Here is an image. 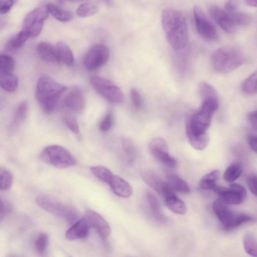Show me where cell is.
<instances>
[{"instance_id":"1","label":"cell","mask_w":257,"mask_h":257,"mask_svg":"<svg viewBox=\"0 0 257 257\" xmlns=\"http://www.w3.org/2000/svg\"><path fill=\"white\" fill-rule=\"evenodd\" d=\"M219 106L217 101H203L199 108L186 119V133L189 143L195 149L203 150L209 143L207 131L214 112Z\"/></svg>"},{"instance_id":"2","label":"cell","mask_w":257,"mask_h":257,"mask_svg":"<svg viewBox=\"0 0 257 257\" xmlns=\"http://www.w3.org/2000/svg\"><path fill=\"white\" fill-rule=\"evenodd\" d=\"M161 23L170 45L176 50L184 49L188 42V31L184 16L175 9H165L162 13Z\"/></svg>"},{"instance_id":"3","label":"cell","mask_w":257,"mask_h":257,"mask_svg":"<svg viewBox=\"0 0 257 257\" xmlns=\"http://www.w3.org/2000/svg\"><path fill=\"white\" fill-rule=\"evenodd\" d=\"M66 89L65 85L48 76H43L39 79L36 86V96L45 112L49 113L54 109Z\"/></svg>"},{"instance_id":"4","label":"cell","mask_w":257,"mask_h":257,"mask_svg":"<svg viewBox=\"0 0 257 257\" xmlns=\"http://www.w3.org/2000/svg\"><path fill=\"white\" fill-rule=\"evenodd\" d=\"M244 62L242 52L233 46H223L214 51L210 57V62L213 69L220 73L231 72Z\"/></svg>"},{"instance_id":"5","label":"cell","mask_w":257,"mask_h":257,"mask_svg":"<svg viewBox=\"0 0 257 257\" xmlns=\"http://www.w3.org/2000/svg\"><path fill=\"white\" fill-rule=\"evenodd\" d=\"M36 201L39 206L47 212L62 217L70 224L79 218V214L73 207L64 204L55 198L46 194L37 196Z\"/></svg>"},{"instance_id":"6","label":"cell","mask_w":257,"mask_h":257,"mask_svg":"<svg viewBox=\"0 0 257 257\" xmlns=\"http://www.w3.org/2000/svg\"><path fill=\"white\" fill-rule=\"evenodd\" d=\"M40 156L44 162L57 168H67L76 164V160L72 154L58 145L46 147L41 152Z\"/></svg>"},{"instance_id":"7","label":"cell","mask_w":257,"mask_h":257,"mask_svg":"<svg viewBox=\"0 0 257 257\" xmlns=\"http://www.w3.org/2000/svg\"><path fill=\"white\" fill-rule=\"evenodd\" d=\"M90 82L97 92L108 101L113 103L123 102L124 97L120 89L109 80L93 75L90 77Z\"/></svg>"},{"instance_id":"8","label":"cell","mask_w":257,"mask_h":257,"mask_svg":"<svg viewBox=\"0 0 257 257\" xmlns=\"http://www.w3.org/2000/svg\"><path fill=\"white\" fill-rule=\"evenodd\" d=\"M212 190L217 194L218 199L226 205L240 204L247 197L246 189L238 183L231 184L229 187L217 184Z\"/></svg>"},{"instance_id":"9","label":"cell","mask_w":257,"mask_h":257,"mask_svg":"<svg viewBox=\"0 0 257 257\" xmlns=\"http://www.w3.org/2000/svg\"><path fill=\"white\" fill-rule=\"evenodd\" d=\"M49 12L46 6L35 9L25 16L23 28L27 31L31 37H36L40 33L44 21L48 17Z\"/></svg>"},{"instance_id":"10","label":"cell","mask_w":257,"mask_h":257,"mask_svg":"<svg viewBox=\"0 0 257 257\" xmlns=\"http://www.w3.org/2000/svg\"><path fill=\"white\" fill-rule=\"evenodd\" d=\"M109 57V51L105 45L95 44L88 50L84 57V67L90 70L96 69L103 65Z\"/></svg>"},{"instance_id":"11","label":"cell","mask_w":257,"mask_h":257,"mask_svg":"<svg viewBox=\"0 0 257 257\" xmlns=\"http://www.w3.org/2000/svg\"><path fill=\"white\" fill-rule=\"evenodd\" d=\"M193 15L196 30L204 39L215 41L217 39V32L203 12L197 6L194 7Z\"/></svg>"},{"instance_id":"12","label":"cell","mask_w":257,"mask_h":257,"mask_svg":"<svg viewBox=\"0 0 257 257\" xmlns=\"http://www.w3.org/2000/svg\"><path fill=\"white\" fill-rule=\"evenodd\" d=\"M149 148L153 156L160 163L168 168L176 167V161L169 153L167 143L163 138H153L149 143Z\"/></svg>"},{"instance_id":"13","label":"cell","mask_w":257,"mask_h":257,"mask_svg":"<svg viewBox=\"0 0 257 257\" xmlns=\"http://www.w3.org/2000/svg\"><path fill=\"white\" fill-rule=\"evenodd\" d=\"M85 217L90 225L95 229L101 238L105 240L111 231L108 223L98 213L91 209L86 210Z\"/></svg>"},{"instance_id":"14","label":"cell","mask_w":257,"mask_h":257,"mask_svg":"<svg viewBox=\"0 0 257 257\" xmlns=\"http://www.w3.org/2000/svg\"><path fill=\"white\" fill-rule=\"evenodd\" d=\"M209 12L215 23L227 33H233L236 27L233 24L229 13L215 5L208 8Z\"/></svg>"},{"instance_id":"15","label":"cell","mask_w":257,"mask_h":257,"mask_svg":"<svg viewBox=\"0 0 257 257\" xmlns=\"http://www.w3.org/2000/svg\"><path fill=\"white\" fill-rule=\"evenodd\" d=\"M63 104L71 111L77 113L82 112L85 107V100L81 89L75 87L70 90L65 95Z\"/></svg>"},{"instance_id":"16","label":"cell","mask_w":257,"mask_h":257,"mask_svg":"<svg viewBox=\"0 0 257 257\" xmlns=\"http://www.w3.org/2000/svg\"><path fill=\"white\" fill-rule=\"evenodd\" d=\"M90 224L84 218H80L65 233V237L70 240L85 238L89 234Z\"/></svg>"},{"instance_id":"17","label":"cell","mask_w":257,"mask_h":257,"mask_svg":"<svg viewBox=\"0 0 257 257\" xmlns=\"http://www.w3.org/2000/svg\"><path fill=\"white\" fill-rule=\"evenodd\" d=\"M108 184L112 192L118 197L127 198L133 194L132 186L118 176L113 175Z\"/></svg>"},{"instance_id":"18","label":"cell","mask_w":257,"mask_h":257,"mask_svg":"<svg viewBox=\"0 0 257 257\" xmlns=\"http://www.w3.org/2000/svg\"><path fill=\"white\" fill-rule=\"evenodd\" d=\"M37 51L43 61L52 64H60L56 46L48 42H42L38 44Z\"/></svg>"},{"instance_id":"19","label":"cell","mask_w":257,"mask_h":257,"mask_svg":"<svg viewBox=\"0 0 257 257\" xmlns=\"http://www.w3.org/2000/svg\"><path fill=\"white\" fill-rule=\"evenodd\" d=\"M145 201L147 208L151 215L160 222H165L166 218L156 196L152 192L147 191L145 193Z\"/></svg>"},{"instance_id":"20","label":"cell","mask_w":257,"mask_h":257,"mask_svg":"<svg viewBox=\"0 0 257 257\" xmlns=\"http://www.w3.org/2000/svg\"><path fill=\"white\" fill-rule=\"evenodd\" d=\"M212 208L214 212L224 228L230 222L234 213L218 198L214 201Z\"/></svg>"},{"instance_id":"21","label":"cell","mask_w":257,"mask_h":257,"mask_svg":"<svg viewBox=\"0 0 257 257\" xmlns=\"http://www.w3.org/2000/svg\"><path fill=\"white\" fill-rule=\"evenodd\" d=\"M163 198L165 205L172 212L179 215H183L187 212V208L185 203L174 192Z\"/></svg>"},{"instance_id":"22","label":"cell","mask_w":257,"mask_h":257,"mask_svg":"<svg viewBox=\"0 0 257 257\" xmlns=\"http://www.w3.org/2000/svg\"><path fill=\"white\" fill-rule=\"evenodd\" d=\"M56 47L60 64L63 63L68 66H73L74 64V58L69 47L62 41L58 42Z\"/></svg>"},{"instance_id":"23","label":"cell","mask_w":257,"mask_h":257,"mask_svg":"<svg viewBox=\"0 0 257 257\" xmlns=\"http://www.w3.org/2000/svg\"><path fill=\"white\" fill-rule=\"evenodd\" d=\"M18 79L12 72L0 71V87L8 92L17 89Z\"/></svg>"},{"instance_id":"24","label":"cell","mask_w":257,"mask_h":257,"mask_svg":"<svg viewBox=\"0 0 257 257\" xmlns=\"http://www.w3.org/2000/svg\"><path fill=\"white\" fill-rule=\"evenodd\" d=\"M167 183L174 190L180 193L189 194L190 188L188 184L178 175L169 174L167 176Z\"/></svg>"},{"instance_id":"25","label":"cell","mask_w":257,"mask_h":257,"mask_svg":"<svg viewBox=\"0 0 257 257\" xmlns=\"http://www.w3.org/2000/svg\"><path fill=\"white\" fill-rule=\"evenodd\" d=\"M141 176L148 185L160 194L165 182L163 181L155 173L150 170L143 171Z\"/></svg>"},{"instance_id":"26","label":"cell","mask_w":257,"mask_h":257,"mask_svg":"<svg viewBox=\"0 0 257 257\" xmlns=\"http://www.w3.org/2000/svg\"><path fill=\"white\" fill-rule=\"evenodd\" d=\"M28 105L26 101H21L17 106L14 112V119L10 126V131L13 132L24 121L28 112Z\"/></svg>"},{"instance_id":"27","label":"cell","mask_w":257,"mask_h":257,"mask_svg":"<svg viewBox=\"0 0 257 257\" xmlns=\"http://www.w3.org/2000/svg\"><path fill=\"white\" fill-rule=\"evenodd\" d=\"M220 172L218 170H214L204 175L199 181V186L203 190H213L217 185L219 178Z\"/></svg>"},{"instance_id":"28","label":"cell","mask_w":257,"mask_h":257,"mask_svg":"<svg viewBox=\"0 0 257 257\" xmlns=\"http://www.w3.org/2000/svg\"><path fill=\"white\" fill-rule=\"evenodd\" d=\"M46 7L49 13L59 21L66 22L73 19V14L71 12L61 9L55 5L48 4Z\"/></svg>"},{"instance_id":"29","label":"cell","mask_w":257,"mask_h":257,"mask_svg":"<svg viewBox=\"0 0 257 257\" xmlns=\"http://www.w3.org/2000/svg\"><path fill=\"white\" fill-rule=\"evenodd\" d=\"M199 94L202 100L206 99H218L217 91L210 84L201 82L198 87Z\"/></svg>"},{"instance_id":"30","label":"cell","mask_w":257,"mask_h":257,"mask_svg":"<svg viewBox=\"0 0 257 257\" xmlns=\"http://www.w3.org/2000/svg\"><path fill=\"white\" fill-rule=\"evenodd\" d=\"M90 170L97 179L107 184L114 175L109 169L102 166H93L91 167Z\"/></svg>"},{"instance_id":"31","label":"cell","mask_w":257,"mask_h":257,"mask_svg":"<svg viewBox=\"0 0 257 257\" xmlns=\"http://www.w3.org/2000/svg\"><path fill=\"white\" fill-rule=\"evenodd\" d=\"M256 78L257 73L255 71L245 79L241 85V90L243 93L246 95L256 94Z\"/></svg>"},{"instance_id":"32","label":"cell","mask_w":257,"mask_h":257,"mask_svg":"<svg viewBox=\"0 0 257 257\" xmlns=\"http://www.w3.org/2000/svg\"><path fill=\"white\" fill-rule=\"evenodd\" d=\"M251 220V216L246 213H234L230 222L223 228L226 230H232Z\"/></svg>"},{"instance_id":"33","label":"cell","mask_w":257,"mask_h":257,"mask_svg":"<svg viewBox=\"0 0 257 257\" xmlns=\"http://www.w3.org/2000/svg\"><path fill=\"white\" fill-rule=\"evenodd\" d=\"M241 172V166L237 163H233L226 169L223 177L226 182H232L239 178Z\"/></svg>"},{"instance_id":"34","label":"cell","mask_w":257,"mask_h":257,"mask_svg":"<svg viewBox=\"0 0 257 257\" xmlns=\"http://www.w3.org/2000/svg\"><path fill=\"white\" fill-rule=\"evenodd\" d=\"M13 176L7 168L0 166V191L9 189L13 184Z\"/></svg>"},{"instance_id":"35","label":"cell","mask_w":257,"mask_h":257,"mask_svg":"<svg viewBox=\"0 0 257 257\" xmlns=\"http://www.w3.org/2000/svg\"><path fill=\"white\" fill-rule=\"evenodd\" d=\"M30 37H31L29 33L23 29L9 41L8 48L14 49H19L25 44Z\"/></svg>"},{"instance_id":"36","label":"cell","mask_w":257,"mask_h":257,"mask_svg":"<svg viewBox=\"0 0 257 257\" xmlns=\"http://www.w3.org/2000/svg\"><path fill=\"white\" fill-rule=\"evenodd\" d=\"M228 13L230 15L233 24L236 27L248 25L252 20L251 16L246 13L238 11Z\"/></svg>"},{"instance_id":"37","label":"cell","mask_w":257,"mask_h":257,"mask_svg":"<svg viewBox=\"0 0 257 257\" xmlns=\"http://www.w3.org/2000/svg\"><path fill=\"white\" fill-rule=\"evenodd\" d=\"M243 245L245 252L252 256H256V240L251 234H246L243 239Z\"/></svg>"},{"instance_id":"38","label":"cell","mask_w":257,"mask_h":257,"mask_svg":"<svg viewBox=\"0 0 257 257\" xmlns=\"http://www.w3.org/2000/svg\"><path fill=\"white\" fill-rule=\"evenodd\" d=\"M121 142L122 149L127 157V159L130 163H131L134 160L136 156V150L132 141L125 137H122Z\"/></svg>"},{"instance_id":"39","label":"cell","mask_w":257,"mask_h":257,"mask_svg":"<svg viewBox=\"0 0 257 257\" xmlns=\"http://www.w3.org/2000/svg\"><path fill=\"white\" fill-rule=\"evenodd\" d=\"M49 242V237L46 233L42 232L37 236L34 246L36 251L41 254H44L47 248Z\"/></svg>"},{"instance_id":"40","label":"cell","mask_w":257,"mask_h":257,"mask_svg":"<svg viewBox=\"0 0 257 257\" xmlns=\"http://www.w3.org/2000/svg\"><path fill=\"white\" fill-rule=\"evenodd\" d=\"M98 12L97 6L89 3H85L80 5L76 10L77 16L86 17L92 16Z\"/></svg>"},{"instance_id":"41","label":"cell","mask_w":257,"mask_h":257,"mask_svg":"<svg viewBox=\"0 0 257 257\" xmlns=\"http://www.w3.org/2000/svg\"><path fill=\"white\" fill-rule=\"evenodd\" d=\"M15 61L10 56L0 54V71L13 72Z\"/></svg>"},{"instance_id":"42","label":"cell","mask_w":257,"mask_h":257,"mask_svg":"<svg viewBox=\"0 0 257 257\" xmlns=\"http://www.w3.org/2000/svg\"><path fill=\"white\" fill-rule=\"evenodd\" d=\"M113 123V113L111 111L109 110L107 112L100 123V130L102 132H107L112 127Z\"/></svg>"},{"instance_id":"43","label":"cell","mask_w":257,"mask_h":257,"mask_svg":"<svg viewBox=\"0 0 257 257\" xmlns=\"http://www.w3.org/2000/svg\"><path fill=\"white\" fill-rule=\"evenodd\" d=\"M65 123L68 128L76 135L79 134V129L75 117L70 114H67L64 117Z\"/></svg>"},{"instance_id":"44","label":"cell","mask_w":257,"mask_h":257,"mask_svg":"<svg viewBox=\"0 0 257 257\" xmlns=\"http://www.w3.org/2000/svg\"><path fill=\"white\" fill-rule=\"evenodd\" d=\"M130 96L134 107L140 109L143 104V98L140 92L135 88H132L130 91Z\"/></svg>"},{"instance_id":"45","label":"cell","mask_w":257,"mask_h":257,"mask_svg":"<svg viewBox=\"0 0 257 257\" xmlns=\"http://www.w3.org/2000/svg\"><path fill=\"white\" fill-rule=\"evenodd\" d=\"M18 0H0V14L7 13Z\"/></svg>"},{"instance_id":"46","label":"cell","mask_w":257,"mask_h":257,"mask_svg":"<svg viewBox=\"0 0 257 257\" xmlns=\"http://www.w3.org/2000/svg\"><path fill=\"white\" fill-rule=\"evenodd\" d=\"M247 184L250 192L256 196V175L252 174L249 175L247 179Z\"/></svg>"},{"instance_id":"47","label":"cell","mask_w":257,"mask_h":257,"mask_svg":"<svg viewBox=\"0 0 257 257\" xmlns=\"http://www.w3.org/2000/svg\"><path fill=\"white\" fill-rule=\"evenodd\" d=\"M239 4V0H228L224 5V10L228 12L237 11Z\"/></svg>"},{"instance_id":"48","label":"cell","mask_w":257,"mask_h":257,"mask_svg":"<svg viewBox=\"0 0 257 257\" xmlns=\"http://www.w3.org/2000/svg\"><path fill=\"white\" fill-rule=\"evenodd\" d=\"M9 209L6 200L0 196V222L3 219Z\"/></svg>"},{"instance_id":"49","label":"cell","mask_w":257,"mask_h":257,"mask_svg":"<svg viewBox=\"0 0 257 257\" xmlns=\"http://www.w3.org/2000/svg\"><path fill=\"white\" fill-rule=\"evenodd\" d=\"M247 118L252 128L256 131L257 128L256 110H255L249 112L247 114Z\"/></svg>"},{"instance_id":"50","label":"cell","mask_w":257,"mask_h":257,"mask_svg":"<svg viewBox=\"0 0 257 257\" xmlns=\"http://www.w3.org/2000/svg\"><path fill=\"white\" fill-rule=\"evenodd\" d=\"M247 143L252 151L256 153L257 138L256 134H250L247 137Z\"/></svg>"},{"instance_id":"51","label":"cell","mask_w":257,"mask_h":257,"mask_svg":"<svg viewBox=\"0 0 257 257\" xmlns=\"http://www.w3.org/2000/svg\"><path fill=\"white\" fill-rule=\"evenodd\" d=\"M7 102L6 99L0 95V111L2 110L6 105Z\"/></svg>"},{"instance_id":"52","label":"cell","mask_w":257,"mask_h":257,"mask_svg":"<svg viewBox=\"0 0 257 257\" xmlns=\"http://www.w3.org/2000/svg\"><path fill=\"white\" fill-rule=\"evenodd\" d=\"M245 2L246 4L250 7H256V0H245Z\"/></svg>"},{"instance_id":"53","label":"cell","mask_w":257,"mask_h":257,"mask_svg":"<svg viewBox=\"0 0 257 257\" xmlns=\"http://www.w3.org/2000/svg\"><path fill=\"white\" fill-rule=\"evenodd\" d=\"M6 25V21L2 17H0V30L5 27Z\"/></svg>"},{"instance_id":"54","label":"cell","mask_w":257,"mask_h":257,"mask_svg":"<svg viewBox=\"0 0 257 257\" xmlns=\"http://www.w3.org/2000/svg\"><path fill=\"white\" fill-rule=\"evenodd\" d=\"M68 1H69L70 2H71L76 3V2H80V1H81L83 0H68Z\"/></svg>"},{"instance_id":"55","label":"cell","mask_w":257,"mask_h":257,"mask_svg":"<svg viewBox=\"0 0 257 257\" xmlns=\"http://www.w3.org/2000/svg\"><path fill=\"white\" fill-rule=\"evenodd\" d=\"M60 1H61V2H63L65 0H59Z\"/></svg>"}]
</instances>
